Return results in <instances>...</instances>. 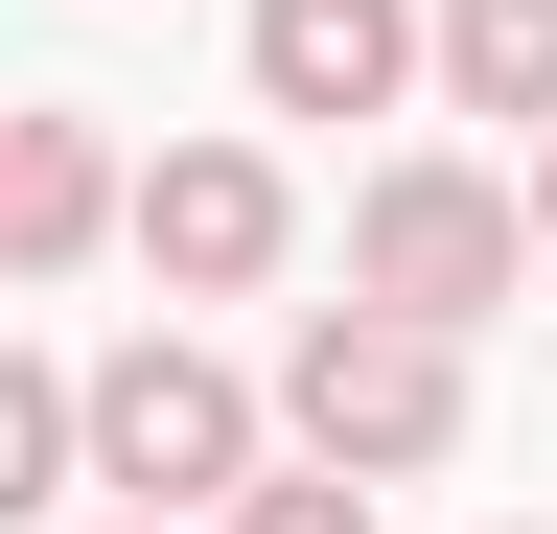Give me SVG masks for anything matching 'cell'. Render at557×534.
<instances>
[{
  "label": "cell",
  "instance_id": "cell-1",
  "mask_svg": "<svg viewBox=\"0 0 557 534\" xmlns=\"http://www.w3.org/2000/svg\"><path fill=\"white\" fill-rule=\"evenodd\" d=\"M233 464H278V419H256V372L209 349V325H116V349L70 372V488H116V511H209Z\"/></svg>",
  "mask_w": 557,
  "mask_h": 534
},
{
  "label": "cell",
  "instance_id": "cell-2",
  "mask_svg": "<svg viewBox=\"0 0 557 534\" xmlns=\"http://www.w3.org/2000/svg\"><path fill=\"white\" fill-rule=\"evenodd\" d=\"M302 464H348V488H418V464H465V325H395V302H302V349H278L256 395Z\"/></svg>",
  "mask_w": 557,
  "mask_h": 534
},
{
  "label": "cell",
  "instance_id": "cell-3",
  "mask_svg": "<svg viewBox=\"0 0 557 534\" xmlns=\"http://www.w3.org/2000/svg\"><path fill=\"white\" fill-rule=\"evenodd\" d=\"M534 280V233H511V163H465V140H395L372 186H348V302H395V325H487Z\"/></svg>",
  "mask_w": 557,
  "mask_h": 534
},
{
  "label": "cell",
  "instance_id": "cell-4",
  "mask_svg": "<svg viewBox=\"0 0 557 534\" xmlns=\"http://www.w3.org/2000/svg\"><path fill=\"white\" fill-rule=\"evenodd\" d=\"M116 256L163 302H256L278 256H302V186H278V140H163V163H116Z\"/></svg>",
  "mask_w": 557,
  "mask_h": 534
},
{
  "label": "cell",
  "instance_id": "cell-5",
  "mask_svg": "<svg viewBox=\"0 0 557 534\" xmlns=\"http://www.w3.org/2000/svg\"><path fill=\"white\" fill-rule=\"evenodd\" d=\"M70 256H116V140L70 94H0V302L70 280Z\"/></svg>",
  "mask_w": 557,
  "mask_h": 534
},
{
  "label": "cell",
  "instance_id": "cell-6",
  "mask_svg": "<svg viewBox=\"0 0 557 534\" xmlns=\"http://www.w3.org/2000/svg\"><path fill=\"white\" fill-rule=\"evenodd\" d=\"M233 71H256V116H395L418 94V0H256Z\"/></svg>",
  "mask_w": 557,
  "mask_h": 534
},
{
  "label": "cell",
  "instance_id": "cell-7",
  "mask_svg": "<svg viewBox=\"0 0 557 534\" xmlns=\"http://www.w3.org/2000/svg\"><path fill=\"white\" fill-rule=\"evenodd\" d=\"M418 94H465V116H557V0H418Z\"/></svg>",
  "mask_w": 557,
  "mask_h": 534
},
{
  "label": "cell",
  "instance_id": "cell-8",
  "mask_svg": "<svg viewBox=\"0 0 557 534\" xmlns=\"http://www.w3.org/2000/svg\"><path fill=\"white\" fill-rule=\"evenodd\" d=\"M0 511H70V372L0 349Z\"/></svg>",
  "mask_w": 557,
  "mask_h": 534
},
{
  "label": "cell",
  "instance_id": "cell-9",
  "mask_svg": "<svg viewBox=\"0 0 557 534\" xmlns=\"http://www.w3.org/2000/svg\"><path fill=\"white\" fill-rule=\"evenodd\" d=\"M209 534H372V488H348V464H233Z\"/></svg>",
  "mask_w": 557,
  "mask_h": 534
},
{
  "label": "cell",
  "instance_id": "cell-10",
  "mask_svg": "<svg viewBox=\"0 0 557 534\" xmlns=\"http://www.w3.org/2000/svg\"><path fill=\"white\" fill-rule=\"evenodd\" d=\"M511 233H534V256H557V116H534V186H511Z\"/></svg>",
  "mask_w": 557,
  "mask_h": 534
},
{
  "label": "cell",
  "instance_id": "cell-11",
  "mask_svg": "<svg viewBox=\"0 0 557 534\" xmlns=\"http://www.w3.org/2000/svg\"><path fill=\"white\" fill-rule=\"evenodd\" d=\"M94 534H186V511H94Z\"/></svg>",
  "mask_w": 557,
  "mask_h": 534
},
{
  "label": "cell",
  "instance_id": "cell-12",
  "mask_svg": "<svg viewBox=\"0 0 557 534\" xmlns=\"http://www.w3.org/2000/svg\"><path fill=\"white\" fill-rule=\"evenodd\" d=\"M534 534H557V511H534Z\"/></svg>",
  "mask_w": 557,
  "mask_h": 534
}]
</instances>
